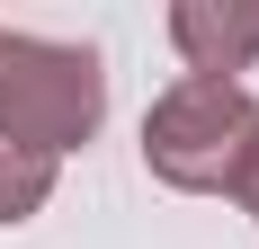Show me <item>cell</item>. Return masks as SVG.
I'll list each match as a JSON object with an SVG mask.
<instances>
[{
    "label": "cell",
    "mask_w": 259,
    "mask_h": 249,
    "mask_svg": "<svg viewBox=\"0 0 259 249\" xmlns=\"http://www.w3.org/2000/svg\"><path fill=\"white\" fill-rule=\"evenodd\" d=\"M107 116V72L90 45H45V36H0V134L27 151H80Z\"/></svg>",
    "instance_id": "6da1fadb"
},
{
    "label": "cell",
    "mask_w": 259,
    "mask_h": 249,
    "mask_svg": "<svg viewBox=\"0 0 259 249\" xmlns=\"http://www.w3.org/2000/svg\"><path fill=\"white\" fill-rule=\"evenodd\" d=\"M259 134V107L241 80H179V89H161L152 116H143V160H152L161 187H179V196H206L224 187L241 160V143Z\"/></svg>",
    "instance_id": "7a4b0ae2"
},
{
    "label": "cell",
    "mask_w": 259,
    "mask_h": 249,
    "mask_svg": "<svg viewBox=\"0 0 259 249\" xmlns=\"http://www.w3.org/2000/svg\"><path fill=\"white\" fill-rule=\"evenodd\" d=\"M170 45L188 53V80H233L259 63V0H179Z\"/></svg>",
    "instance_id": "3957f363"
},
{
    "label": "cell",
    "mask_w": 259,
    "mask_h": 249,
    "mask_svg": "<svg viewBox=\"0 0 259 249\" xmlns=\"http://www.w3.org/2000/svg\"><path fill=\"white\" fill-rule=\"evenodd\" d=\"M45 196H54V160L0 134V223H27V214H36Z\"/></svg>",
    "instance_id": "277c9868"
},
{
    "label": "cell",
    "mask_w": 259,
    "mask_h": 249,
    "mask_svg": "<svg viewBox=\"0 0 259 249\" xmlns=\"http://www.w3.org/2000/svg\"><path fill=\"white\" fill-rule=\"evenodd\" d=\"M224 196H233L241 214H259V134L241 143V160H233V178H224Z\"/></svg>",
    "instance_id": "5b68a950"
}]
</instances>
